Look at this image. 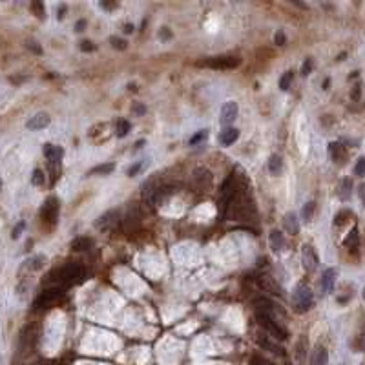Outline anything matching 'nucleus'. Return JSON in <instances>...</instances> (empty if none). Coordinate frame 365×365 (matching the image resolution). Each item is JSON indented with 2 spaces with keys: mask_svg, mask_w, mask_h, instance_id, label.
<instances>
[{
  "mask_svg": "<svg viewBox=\"0 0 365 365\" xmlns=\"http://www.w3.org/2000/svg\"><path fill=\"white\" fill-rule=\"evenodd\" d=\"M90 245H91V239L88 238H77L71 241V248H73V250H86Z\"/></svg>",
  "mask_w": 365,
  "mask_h": 365,
  "instance_id": "obj_21",
  "label": "nucleus"
},
{
  "mask_svg": "<svg viewBox=\"0 0 365 365\" xmlns=\"http://www.w3.org/2000/svg\"><path fill=\"white\" fill-rule=\"evenodd\" d=\"M44 263H46V257L37 256V257H31V259L26 263V267L28 269H31V270H39V269H42L44 267Z\"/></svg>",
  "mask_w": 365,
  "mask_h": 365,
  "instance_id": "obj_22",
  "label": "nucleus"
},
{
  "mask_svg": "<svg viewBox=\"0 0 365 365\" xmlns=\"http://www.w3.org/2000/svg\"><path fill=\"white\" fill-rule=\"evenodd\" d=\"M236 197V188H234V177H228L223 182V188L219 190V212L225 216L226 208L230 206V203Z\"/></svg>",
  "mask_w": 365,
  "mask_h": 365,
  "instance_id": "obj_3",
  "label": "nucleus"
},
{
  "mask_svg": "<svg viewBox=\"0 0 365 365\" xmlns=\"http://www.w3.org/2000/svg\"><path fill=\"white\" fill-rule=\"evenodd\" d=\"M81 49H83V51H93L95 46H93V42H90V40H83V42H81Z\"/></svg>",
  "mask_w": 365,
  "mask_h": 365,
  "instance_id": "obj_35",
  "label": "nucleus"
},
{
  "mask_svg": "<svg viewBox=\"0 0 365 365\" xmlns=\"http://www.w3.org/2000/svg\"><path fill=\"white\" fill-rule=\"evenodd\" d=\"M238 102H234V100H228V102H225L221 108V117H219V121H221L223 126H228L230 122H234V119L238 117Z\"/></svg>",
  "mask_w": 365,
  "mask_h": 365,
  "instance_id": "obj_8",
  "label": "nucleus"
},
{
  "mask_svg": "<svg viewBox=\"0 0 365 365\" xmlns=\"http://www.w3.org/2000/svg\"><path fill=\"white\" fill-rule=\"evenodd\" d=\"M344 245H345V248H358V245H360V236H358L356 228H354V230H352L351 234L345 238Z\"/></svg>",
  "mask_w": 365,
  "mask_h": 365,
  "instance_id": "obj_19",
  "label": "nucleus"
},
{
  "mask_svg": "<svg viewBox=\"0 0 365 365\" xmlns=\"http://www.w3.org/2000/svg\"><path fill=\"white\" fill-rule=\"evenodd\" d=\"M330 157L334 159V161H340L342 157H344V148L340 143H332L330 144Z\"/></svg>",
  "mask_w": 365,
  "mask_h": 365,
  "instance_id": "obj_24",
  "label": "nucleus"
},
{
  "mask_svg": "<svg viewBox=\"0 0 365 365\" xmlns=\"http://www.w3.org/2000/svg\"><path fill=\"white\" fill-rule=\"evenodd\" d=\"M274 40H276V44L283 46V44H285V35H283V31H278V33H276V37H274Z\"/></svg>",
  "mask_w": 365,
  "mask_h": 365,
  "instance_id": "obj_38",
  "label": "nucleus"
},
{
  "mask_svg": "<svg viewBox=\"0 0 365 365\" xmlns=\"http://www.w3.org/2000/svg\"><path fill=\"white\" fill-rule=\"evenodd\" d=\"M349 214H351V212H347V210H344V212H340L338 214V216H336V225H344V223H345V216H349Z\"/></svg>",
  "mask_w": 365,
  "mask_h": 365,
  "instance_id": "obj_36",
  "label": "nucleus"
},
{
  "mask_svg": "<svg viewBox=\"0 0 365 365\" xmlns=\"http://www.w3.org/2000/svg\"><path fill=\"white\" fill-rule=\"evenodd\" d=\"M0 188H2V181H0Z\"/></svg>",
  "mask_w": 365,
  "mask_h": 365,
  "instance_id": "obj_46",
  "label": "nucleus"
},
{
  "mask_svg": "<svg viewBox=\"0 0 365 365\" xmlns=\"http://www.w3.org/2000/svg\"><path fill=\"white\" fill-rule=\"evenodd\" d=\"M310 71H312V61H310V59H307V61L303 62V68H301V73H303V75H309Z\"/></svg>",
  "mask_w": 365,
  "mask_h": 365,
  "instance_id": "obj_33",
  "label": "nucleus"
},
{
  "mask_svg": "<svg viewBox=\"0 0 365 365\" xmlns=\"http://www.w3.org/2000/svg\"><path fill=\"white\" fill-rule=\"evenodd\" d=\"M254 365H272V363H269V361H265V360H259V358H256V360H254Z\"/></svg>",
  "mask_w": 365,
  "mask_h": 365,
  "instance_id": "obj_40",
  "label": "nucleus"
},
{
  "mask_svg": "<svg viewBox=\"0 0 365 365\" xmlns=\"http://www.w3.org/2000/svg\"><path fill=\"white\" fill-rule=\"evenodd\" d=\"M312 365H327L329 363V352H327L325 347H318L312 354Z\"/></svg>",
  "mask_w": 365,
  "mask_h": 365,
  "instance_id": "obj_17",
  "label": "nucleus"
},
{
  "mask_svg": "<svg viewBox=\"0 0 365 365\" xmlns=\"http://www.w3.org/2000/svg\"><path fill=\"white\" fill-rule=\"evenodd\" d=\"M33 9L37 11V17H39V18L46 17V9H44V6L40 4V2H35V4H33Z\"/></svg>",
  "mask_w": 365,
  "mask_h": 365,
  "instance_id": "obj_32",
  "label": "nucleus"
},
{
  "mask_svg": "<svg viewBox=\"0 0 365 365\" xmlns=\"http://www.w3.org/2000/svg\"><path fill=\"white\" fill-rule=\"evenodd\" d=\"M62 296H64V292H62L59 287H55V289H48V291H44L42 294H40L39 298H37L35 307H37V309H44V307H51L53 303H57V301L61 300Z\"/></svg>",
  "mask_w": 365,
  "mask_h": 365,
  "instance_id": "obj_7",
  "label": "nucleus"
},
{
  "mask_svg": "<svg viewBox=\"0 0 365 365\" xmlns=\"http://www.w3.org/2000/svg\"><path fill=\"white\" fill-rule=\"evenodd\" d=\"M113 170V165H99L90 170V174H110Z\"/></svg>",
  "mask_w": 365,
  "mask_h": 365,
  "instance_id": "obj_27",
  "label": "nucleus"
},
{
  "mask_svg": "<svg viewBox=\"0 0 365 365\" xmlns=\"http://www.w3.org/2000/svg\"><path fill=\"white\" fill-rule=\"evenodd\" d=\"M141 166H143V163H137V165L130 166V168H128V175H130V177H132V175H135L141 170Z\"/></svg>",
  "mask_w": 365,
  "mask_h": 365,
  "instance_id": "obj_37",
  "label": "nucleus"
},
{
  "mask_svg": "<svg viewBox=\"0 0 365 365\" xmlns=\"http://www.w3.org/2000/svg\"><path fill=\"white\" fill-rule=\"evenodd\" d=\"M84 24H86V22H84V20H79V22H77V31H83Z\"/></svg>",
  "mask_w": 365,
  "mask_h": 365,
  "instance_id": "obj_44",
  "label": "nucleus"
},
{
  "mask_svg": "<svg viewBox=\"0 0 365 365\" xmlns=\"http://www.w3.org/2000/svg\"><path fill=\"white\" fill-rule=\"evenodd\" d=\"M44 181H46V177H44V172L37 168L35 172H33V175H31V182H33L35 187H42Z\"/></svg>",
  "mask_w": 365,
  "mask_h": 365,
  "instance_id": "obj_26",
  "label": "nucleus"
},
{
  "mask_svg": "<svg viewBox=\"0 0 365 365\" xmlns=\"http://www.w3.org/2000/svg\"><path fill=\"white\" fill-rule=\"evenodd\" d=\"M53 276H57V281L62 283V285H77L84 279V269L79 263H68V265L55 270Z\"/></svg>",
  "mask_w": 365,
  "mask_h": 365,
  "instance_id": "obj_1",
  "label": "nucleus"
},
{
  "mask_svg": "<svg viewBox=\"0 0 365 365\" xmlns=\"http://www.w3.org/2000/svg\"><path fill=\"white\" fill-rule=\"evenodd\" d=\"M283 226H285V230L291 232L292 236H296L298 232H300V223H298V218H296L294 214H287V216H285Z\"/></svg>",
  "mask_w": 365,
  "mask_h": 365,
  "instance_id": "obj_16",
  "label": "nucleus"
},
{
  "mask_svg": "<svg viewBox=\"0 0 365 365\" xmlns=\"http://www.w3.org/2000/svg\"><path fill=\"white\" fill-rule=\"evenodd\" d=\"M206 135H208V132L206 130H201L199 134H196L194 137L190 139V144H197L199 141H203V139H206Z\"/></svg>",
  "mask_w": 365,
  "mask_h": 365,
  "instance_id": "obj_30",
  "label": "nucleus"
},
{
  "mask_svg": "<svg viewBox=\"0 0 365 365\" xmlns=\"http://www.w3.org/2000/svg\"><path fill=\"white\" fill-rule=\"evenodd\" d=\"M336 276H338L336 269H327L325 272H323L322 279H320V289H322L323 294H329V292H332V289H334Z\"/></svg>",
  "mask_w": 365,
  "mask_h": 365,
  "instance_id": "obj_11",
  "label": "nucleus"
},
{
  "mask_svg": "<svg viewBox=\"0 0 365 365\" xmlns=\"http://www.w3.org/2000/svg\"><path fill=\"white\" fill-rule=\"evenodd\" d=\"M119 221V212L117 210H110V212H106L105 216H100L99 221L95 223V226L99 228V230H110L112 226H115Z\"/></svg>",
  "mask_w": 365,
  "mask_h": 365,
  "instance_id": "obj_10",
  "label": "nucleus"
},
{
  "mask_svg": "<svg viewBox=\"0 0 365 365\" xmlns=\"http://www.w3.org/2000/svg\"><path fill=\"white\" fill-rule=\"evenodd\" d=\"M354 174L358 175V177H361V175L365 174V159L363 157H360L356 163V168H354Z\"/></svg>",
  "mask_w": 365,
  "mask_h": 365,
  "instance_id": "obj_29",
  "label": "nucleus"
},
{
  "mask_svg": "<svg viewBox=\"0 0 365 365\" xmlns=\"http://www.w3.org/2000/svg\"><path fill=\"white\" fill-rule=\"evenodd\" d=\"M132 31H134V26H132V24H126V26H124V33H132Z\"/></svg>",
  "mask_w": 365,
  "mask_h": 365,
  "instance_id": "obj_45",
  "label": "nucleus"
},
{
  "mask_svg": "<svg viewBox=\"0 0 365 365\" xmlns=\"http://www.w3.org/2000/svg\"><path fill=\"white\" fill-rule=\"evenodd\" d=\"M44 155H46V159H48L51 165H55V163H59L62 159L64 150H62L61 146H55V144L48 143V144H44Z\"/></svg>",
  "mask_w": 365,
  "mask_h": 365,
  "instance_id": "obj_13",
  "label": "nucleus"
},
{
  "mask_svg": "<svg viewBox=\"0 0 365 365\" xmlns=\"http://www.w3.org/2000/svg\"><path fill=\"white\" fill-rule=\"evenodd\" d=\"M351 188H352L351 179H344V181H342V190H340V197H342V199H349V197H351Z\"/></svg>",
  "mask_w": 365,
  "mask_h": 365,
  "instance_id": "obj_23",
  "label": "nucleus"
},
{
  "mask_svg": "<svg viewBox=\"0 0 365 365\" xmlns=\"http://www.w3.org/2000/svg\"><path fill=\"white\" fill-rule=\"evenodd\" d=\"M57 216H59V201H57L55 197H49V199L44 203L42 208H40V218H42V221L46 223V225L53 226L57 223Z\"/></svg>",
  "mask_w": 365,
  "mask_h": 365,
  "instance_id": "obj_5",
  "label": "nucleus"
},
{
  "mask_svg": "<svg viewBox=\"0 0 365 365\" xmlns=\"http://www.w3.org/2000/svg\"><path fill=\"white\" fill-rule=\"evenodd\" d=\"M314 206H316V203H314V201H310V203H307V206L303 208V218L307 219V221H309V219L312 218Z\"/></svg>",
  "mask_w": 365,
  "mask_h": 365,
  "instance_id": "obj_28",
  "label": "nucleus"
},
{
  "mask_svg": "<svg viewBox=\"0 0 365 365\" xmlns=\"http://www.w3.org/2000/svg\"><path fill=\"white\" fill-rule=\"evenodd\" d=\"M292 79H294V73H292V71H285V75L279 79V88H281L283 91H287L289 88H291Z\"/></svg>",
  "mask_w": 365,
  "mask_h": 365,
  "instance_id": "obj_25",
  "label": "nucleus"
},
{
  "mask_svg": "<svg viewBox=\"0 0 365 365\" xmlns=\"http://www.w3.org/2000/svg\"><path fill=\"white\" fill-rule=\"evenodd\" d=\"M134 112H135V113H144V108H143V106L137 105V106H134Z\"/></svg>",
  "mask_w": 365,
  "mask_h": 365,
  "instance_id": "obj_42",
  "label": "nucleus"
},
{
  "mask_svg": "<svg viewBox=\"0 0 365 365\" xmlns=\"http://www.w3.org/2000/svg\"><path fill=\"white\" fill-rule=\"evenodd\" d=\"M257 322H259V325L263 327L267 332H270L276 340H287V329H285L281 323L274 322V320H270V318H267V316H261V314H257Z\"/></svg>",
  "mask_w": 365,
  "mask_h": 365,
  "instance_id": "obj_4",
  "label": "nucleus"
},
{
  "mask_svg": "<svg viewBox=\"0 0 365 365\" xmlns=\"http://www.w3.org/2000/svg\"><path fill=\"white\" fill-rule=\"evenodd\" d=\"M301 257H303V267L309 274H312L314 270L318 269V256L314 252V248L310 245H305L303 252H301Z\"/></svg>",
  "mask_w": 365,
  "mask_h": 365,
  "instance_id": "obj_9",
  "label": "nucleus"
},
{
  "mask_svg": "<svg viewBox=\"0 0 365 365\" xmlns=\"http://www.w3.org/2000/svg\"><path fill=\"white\" fill-rule=\"evenodd\" d=\"M360 93H361V86H360V83H358L356 86L352 88L351 99H352V100H360Z\"/></svg>",
  "mask_w": 365,
  "mask_h": 365,
  "instance_id": "obj_34",
  "label": "nucleus"
},
{
  "mask_svg": "<svg viewBox=\"0 0 365 365\" xmlns=\"http://www.w3.org/2000/svg\"><path fill=\"white\" fill-rule=\"evenodd\" d=\"M269 170H270V172H272L274 175L281 174V170H283V161H281V157H279V155H272V157H270V161H269Z\"/></svg>",
  "mask_w": 365,
  "mask_h": 365,
  "instance_id": "obj_18",
  "label": "nucleus"
},
{
  "mask_svg": "<svg viewBox=\"0 0 365 365\" xmlns=\"http://www.w3.org/2000/svg\"><path fill=\"white\" fill-rule=\"evenodd\" d=\"M22 228H24V223H18V225L15 226V228H13V234H11V236H13V239H17L18 236H20Z\"/></svg>",
  "mask_w": 365,
  "mask_h": 365,
  "instance_id": "obj_39",
  "label": "nucleus"
},
{
  "mask_svg": "<svg viewBox=\"0 0 365 365\" xmlns=\"http://www.w3.org/2000/svg\"><path fill=\"white\" fill-rule=\"evenodd\" d=\"M110 42H112L113 48H119V49L126 48V42H124L122 39H117V37H112V39H110Z\"/></svg>",
  "mask_w": 365,
  "mask_h": 365,
  "instance_id": "obj_31",
  "label": "nucleus"
},
{
  "mask_svg": "<svg viewBox=\"0 0 365 365\" xmlns=\"http://www.w3.org/2000/svg\"><path fill=\"white\" fill-rule=\"evenodd\" d=\"M292 301H294V307L298 312H307L314 305V294L305 283L298 285L294 291V296H292Z\"/></svg>",
  "mask_w": 365,
  "mask_h": 365,
  "instance_id": "obj_2",
  "label": "nucleus"
},
{
  "mask_svg": "<svg viewBox=\"0 0 365 365\" xmlns=\"http://www.w3.org/2000/svg\"><path fill=\"white\" fill-rule=\"evenodd\" d=\"M239 137V130H236V128H225V130L219 134V143L223 144V146H230V144H234L236 141H238Z\"/></svg>",
  "mask_w": 365,
  "mask_h": 365,
  "instance_id": "obj_14",
  "label": "nucleus"
},
{
  "mask_svg": "<svg viewBox=\"0 0 365 365\" xmlns=\"http://www.w3.org/2000/svg\"><path fill=\"white\" fill-rule=\"evenodd\" d=\"M128 132H130V122L124 121V119L117 121V124H115V134H117V137H126Z\"/></svg>",
  "mask_w": 365,
  "mask_h": 365,
  "instance_id": "obj_20",
  "label": "nucleus"
},
{
  "mask_svg": "<svg viewBox=\"0 0 365 365\" xmlns=\"http://www.w3.org/2000/svg\"><path fill=\"white\" fill-rule=\"evenodd\" d=\"M100 8H105V9H113V8H115V4H108V2H100Z\"/></svg>",
  "mask_w": 365,
  "mask_h": 365,
  "instance_id": "obj_41",
  "label": "nucleus"
},
{
  "mask_svg": "<svg viewBox=\"0 0 365 365\" xmlns=\"http://www.w3.org/2000/svg\"><path fill=\"white\" fill-rule=\"evenodd\" d=\"M161 35H163V37H165V39H168V37H170V31H168V28H163Z\"/></svg>",
  "mask_w": 365,
  "mask_h": 365,
  "instance_id": "obj_43",
  "label": "nucleus"
},
{
  "mask_svg": "<svg viewBox=\"0 0 365 365\" xmlns=\"http://www.w3.org/2000/svg\"><path fill=\"white\" fill-rule=\"evenodd\" d=\"M239 62L241 61H239L238 57H214V59L201 62V66H208V68H214V70H230V68L239 66Z\"/></svg>",
  "mask_w": 365,
  "mask_h": 365,
  "instance_id": "obj_6",
  "label": "nucleus"
},
{
  "mask_svg": "<svg viewBox=\"0 0 365 365\" xmlns=\"http://www.w3.org/2000/svg\"><path fill=\"white\" fill-rule=\"evenodd\" d=\"M49 121H51V119H49L48 113H37V115H33V117L26 122V128L28 130H42V128L48 126Z\"/></svg>",
  "mask_w": 365,
  "mask_h": 365,
  "instance_id": "obj_12",
  "label": "nucleus"
},
{
  "mask_svg": "<svg viewBox=\"0 0 365 365\" xmlns=\"http://www.w3.org/2000/svg\"><path fill=\"white\" fill-rule=\"evenodd\" d=\"M269 243H270V248H272L274 252H279V250H283V247H285V238H283L281 232L272 230L269 236Z\"/></svg>",
  "mask_w": 365,
  "mask_h": 365,
  "instance_id": "obj_15",
  "label": "nucleus"
}]
</instances>
